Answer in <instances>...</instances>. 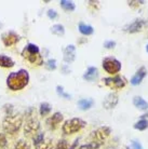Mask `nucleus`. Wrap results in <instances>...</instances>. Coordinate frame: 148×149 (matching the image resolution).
I'll return each instance as SVG.
<instances>
[{
    "mask_svg": "<svg viewBox=\"0 0 148 149\" xmlns=\"http://www.w3.org/2000/svg\"><path fill=\"white\" fill-rule=\"evenodd\" d=\"M35 149H53V144L50 139H45L43 142L35 146Z\"/></svg>",
    "mask_w": 148,
    "mask_h": 149,
    "instance_id": "obj_24",
    "label": "nucleus"
},
{
    "mask_svg": "<svg viewBox=\"0 0 148 149\" xmlns=\"http://www.w3.org/2000/svg\"><path fill=\"white\" fill-rule=\"evenodd\" d=\"M45 66L48 70H54V69H56V61L55 60H49L48 62L45 64Z\"/></svg>",
    "mask_w": 148,
    "mask_h": 149,
    "instance_id": "obj_29",
    "label": "nucleus"
},
{
    "mask_svg": "<svg viewBox=\"0 0 148 149\" xmlns=\"http://www.w3.org/2000/svg\"><path fill=\"white\" fill-rule=\"evenodd\" d=\"M104 143H97V142H90L89 144L80 146V149H97L103 145Z\"/></svg>",
    "mask_w": 148,
    "mask_h": 149,
    "instance_id": "obj_25",
    "label": "nucleus"
},
{
    "mask_svg": "<svg viewBox=\"0 0 148 149\" xmlns=\"http://www.w3.org/2000/svg\"><path fill=\"white\" fill-rule=\"evenodd\" d=\"M62 71H63V74H69L71 69L67 67L66 65H64V66H62Z\"/></svg>",
    "mask_w": 148,
    "mask_h": 149,
    "instance_id": "obj_37",
    "label": "nucleus"
},
{
    "mask_svg": "<svg viewBox=\"0 0 148 149\" xmlns=\"http://www.w3.org/2000/svg\"><path fill=\"white\" fill-rule=\"evenodd\" d=\"M77 105L79 109H81V110H89L91 107H93L94 101L92 98H81L78 101Z\"/></svg>",
    "mask_w": 148,
    "mask_h": 149,
    "instance_id": "obj_17",
    "label": "nucleus"
},
{
    "mask_svg": "<svg viewBox=\"0 0 148 149\" xmlns=\"http://www.w3.org/2000/svg\"><path fill=\"white\" fill-rule=\"evenodd\" d=\"M146 50H147V52H148V43H147V47H146Z\"/></svg>",
    "mask_w": 148,
    "mask_h": 149,
    "instance_id": "obj_40",
    "label": "nucleus"
},
{
    "mask_svg": "<svg viewBox=\"0 0 148 149\" xmlns=\"http://www.w3.org/2000/svg\"><path fill=\"white\" fill-rule=\"evenodd\" d=\"M133 104L136 108L141 109V110H147L148 109V103L141 96H134Z\"/></svg>",
    "mask_w": 148,
    "mask_h": 149,
    "instance_id": "obj_18",
    "label": "nucleus"
},
{
    "mask_svg": "<svg viewBox=\"0 0 148 149\" xmlns=\"http://www.w3.org/2000/svg\"><path fill=\"white\" fill-rule=\"evenodd\" d=\"M145 118H148V112H147V113H145V115L142 116V119H145Z\"/></svg>",
    "mask_w": 148,
    "mask_h": 149,
    "instance_id": "obj_39",
    "label": "nucleus"
},
{
    "mask_svg": "<svg viewBox=\"0 0 148 149\" xmlns=\"http://www.w3.org/2000/svg\"><path fill=\"white\" fill-rule=\"evenodd\" d=\"M3 149H12V148H8V147H6V148H3Z\"/></svg>",
    "mask_w": 148,
    "mask_h": 149,
    "instance_id": "obj_41",
    "label": "nucleus"
},
{
    "mask_svg": "<svg viewBox=\"0 0 148 149\" xmlns=\"http://www.w3.org/2000/svg\"><path fill=\"white\" fill-rule=\"evenodd\" d=\"M23 125V116L20 113H12L6 116L2 120V129L6 134L14 136L19 133Z\"/></svg>",
    "mask_w": 148,
    "mask_h": 149,
    "instance_id": "obj_3",
    "label": "nucleus"
},
{
    "mask_svg": "<svg viewBox=\"0 0 148 149\" xmlns=\"http://www.w3.org/2000/svg\"><path fill=\"white\" fill-rule=\"evenodd\" d=\"M79 141H80V138H79V137L76 138V139H75V142L73 143V145L69 146V147H68V149H76V147H77L78 144H79Z\"/></svg>",
    "mask_w": 148,
    "mask_h": 149,
    "instance_id": "obj_36",
    "label": "nucleus"
},
{
    "mask_svg": "<svg viewBox=\"0 0 148 149\" xmlns=\"http://www.w3.org/2000/svg\"><path fill=\"white\" fill-rule=\"evenodd\" d=\"M78 29L79 31L81 33L82 35H84V36H90V35H92L94 33V29H93L92 26H90V25H87L84 23H79V26H78Z\"/></svg>",
    "mask_w": 148,
    "mask_h": 149,
    "instance_id": "obj_19",
    "label": "nucleus"
},
{
    "mask_svg": "<svg viewBox=\"0 0 148 149\" xmlns=\"http://www.w3.org/2000/svg\"><path fill=\"white\" fill-rule=\"evenodd\" d=\"M147 25V22L145 19H135L134 22H132L131 24H128L124 26L123 30L130 34H134V33H138L141 31L145 26Z\"/></svg>",
    "mask_w": 148,
    "mask_h": 149,
    "instance_id": "obj_9",
    "label": "nucleus"
},
{
    "mask_svg": "<svg viewBox=\"0 0 148 149\" xmlns=\"http://www.w3.org/2000/svg\"><path fill=\"white\" fill-rule=\"evenodd\" d=\"M85 125H87V122L84 120L80 119V118H73V119H69L64 122L62 131H63V133L67 135L74 134V133H77L80 130H82Z\"/></svg>",
    "mask_w": 148,
    "mask_h": 149,
    "instance_id": "obj_5",
    "label": "nucleus"
},
{
    "mask_svg": "<svg viewBox=\"0 0 148 149\" xmlns=\"http://www.w3.org/2000/svg\"><path fill=\"white\" fill-rule=\"evenodd\" d=\"M47 14H48V16L51 19H56V17H57V12H56L55 10H52V9L48 10Z\"/></svg>",
    "mask_w": 148,
    "mask_h": 149,
    "instance_id": "obj_34",
    "label": "nucleus"
},
{
    "mask_svg": "<svg viewBox=\"0 0 148 149\" xmlns=\"http://www.w3.org/2000/svg\"><path fill=\"white\" fill-rule=\"evenodd\" d=\"M118 101H119V97H118V94L115 93V92H111L107 95V96L105 97V100L103 102V106L105 109H112L115 108L117 104H118Z\"/></svg>",
    "mask_w": 148,
    "mask_h": 149,
    "instance_id": "obj_12",
    "label": "nucleus"
},
{
    "mask_svg": "<svg viewBox=\"0 0 148 149\" xmlns=\"http://www.w3.org/2000/svg\"><path fill=\"white\" fill-rule=\"evenodd\" d=\"M116 47V41L108 40L104 42V48L105 49H114Z\"/></svg>",
    "mask_w": 148,
    "mask_h": 149,
    "instance_id": "obj_33",
    "label": "nucleus"
},
{
    "mask_svg": "<svg viewBox=\"0 0 148 149\" xmlns=\"http://www.w3.org/2000/svg\"><path fill=\"white\" fill-rule=\"evenodd\" d=\"M146 74H147V69H146L144 66H142L141 68H138V70L136 71V74L131 78V80H130L131 84H132V86H138V84L143 81V79L146 77Z\"/></svg>",
    "mask_w": 148,
    "mask_h": 149,
    "instance_id": "obj_14",
    "label": "nucleus"
},
{
    "mask_svg": "<svg viewBox=\"0 0 148 149\" xmlns=\"http://www.w3.org/2000/svg\"><path fill=\"white\" fill-rule=\"evenodd\" d=\"M23 58L29 62L33 66H41L43 64V56L40 54L39 47L35 43H28L22 51Z\"/></svg>",
    "mask_w": 148,
    "mask_h": 149,
    "instance_id": "obj_4",
    "label": "nucleus"
},
{
    "mask_svg": "<svg viewBox=\"0 0 148 149\" xmlns=\"http://www.w3.org/2000/svg\"><path fill=\"white\" fill-rule=\"evenodd\" d=\"M98 77V70L96 67H89L83 74V79L87 81H94Z\"/></svg>",
    "mask_w": 148,
    "mask_h": 149,
    "instance_id": "obj_15",
    "label": "nucleus"
},
{
    "mask_svg": "<svg viewBox=\"0 0 148 149\" xmlns=\"http://www.w3.org/2000/svg\"><path fill=\"white\" fill-rule=\"evenodd\" d=\"M8 146V139L4 133H0V148L3 149Z\"/></svg>",
    "mask_w": 148,
    "mask_h": 149,
    "instance_id": "obj_31",
    "label": "nucleus"
},
{
    "mask_svg": "<svg viewBox=\"0 0 148 149\" xmlns=\"http://www.w3.org/2000/svg\"><path fill=\"white\" fill-rule=\"evenodd\" d=\"M148 127V120L147 119H141L138 120L135 124H134V129L138 131H144Z\"/></svg>",
    "mask_w": 148,
    "mask_h": 149,
    "instance_id": "obj_23",
    "label": "nucleus"
},
{
    "mask_svg": "<svg viewBox=\"0 0 148 149\" xmlns=\"http://www.w3.org/2000/svg\"><path fill=\"white\" fill-rule=\"evenodd\" d=\"M111 129L109 127H101L96 129L95 131H93L91 135H90V139L91 142H97V143H104V141L110 135Z\"/></svg>",
    "mask_w": 148,
    "mask_h": 149,
    "instance_id": "obj_8",
    "label": "nucleus"
},
{
    "mask_svg": "<svg viewBox=\"0 0 148 149\" xmlns=\"http://www.w3.org/2000/svg\"><path fill=\"white\" fill-rule=\"evenodd\" d=\"M14 149H30V144L27 142V141L20 139V141H17V143L15 144Z\"/></svg>",
    "mask_w": 148,
    "mask_h": 149,
    "instance_id": "obj_26",
    "label": "nucleus"
},
{
    "mask_svg": "<svg viewBox=\"0 0 148 149\" xmlns=\"http://www.w3.org/2000/svg\"><path fill=\"white\" fill-rule=\"evenodd\" d=\"M64 62L67 64L73 63L76 60V47L74 45H67L66 48L64 49Z\"/></svg>",
    "mask_w": 148,
    "mask_h": 149,
    "instance_id": "obj_13",
    "label": "nucleus"
},
{
    "mask_svg": "<svg viewBox=\"0 0 148 149\" xmlns=\"http://www.w3.org/2000/svg\"><path fill=\"white\" fill-rule=\"evenodd\" d=\"M20 39H21L20 36L14 31H7V33H3L1 36V40L3 42L4 47L15 45L20 41Z\"/></svg>",
    "mask_w": 148,
    "mask_h": 149,
    "instance_id": "obj_10",
    "label": "nucleus"
},
{
    "mask_svg": "<svg viewBox=\"0 0 148 149\" xmlns=\"http://www.w3.org/2000/svg\"><path fill=\"white\" fill-rule=\"evenodd\" d=\"M15 65L14 61L10 56H7L4 54H0V67L2 68H12Z\"/></svg>",
    "mask_w": 148,
    "mask_h": 149,
    "instance_id": "obj_16",
    "label": "nucleus"
},
{
    "mask_svg": "<svg viewBox=\"0 0 148 149\" xmlns=\"http://www.w3.org/2000/svg\"><path fill=\"white\" fill-rule=\"evenodd\" d=\"M103 83L111 90H121L126 86V79L122 76L107 77L103 79Z\"/></svg>",
    "mask_w": 148,
    "mask_h": 149,
    "instance_id": "obj_7",
    "label": "nucleus"
},
{
    "mask_svg": "<svg viewBox=\"0 0 148 149\" xmlns=\"http://www.w3.org/2000/svg\"><path fill=\"white\" fill-rule=\"evenodd\" d=\"M29 83V74L26 69L13 71L7 77V86L13 92L21 91Z\"/></svg>",
    "mask_w": 148,
    "mask_h": 149,
    "instance_id": "obj_2",
    "label": "nucleus"
},
{
    "mask_svg": "<svg viewBox=\"0 0 148 149\" xmlns=\"http://www.w3.org/2000/svg\"><path fill=\"white\" fill-rule=\"evenodd\" d=\"M132 148L133 149H144L141 143L138 142V141H135V139L132 141Z\"/></svg>",
    "mask_w": 148,
    "mask_h": 149,
    "instance_id": "obj_35",
    "label": "nucleus"
},
{
    "mask_svg": "<svg viewBox=\"0 0 148 149\" xmlns=\"http://www.w3.org/2000/svg\"><path fill=\"white\" fill-rule=\"evenodd\" d=\"M24 136L33 138L40 131V122L37 118V110L34 107L27 108L24 112Z\"/></svg>",
    "mask_w": 148,
    "mask_h": 149,
    "instance_id": "obj_1",
    "label": "nucleus"
},
{
    "mask_svg": "<svg viewBox=\"0 0 148 149\" xmlns=\"http://www.w3.org/2000/svg\"><path fill=\"white\" fill-rule=\"evenodd\" d=\"M56 92H57V94L59 95H61L62 97H64V98H66V100H71V94L66 93L65 91H64V88L62 86H56Z\"/></svg>",
    "mask_w": 148,
    "mask_h": 149,
    "instance_id": "obj_28",
    "label": "nucleus"
},
{
    "mask_svg": "<svg viewBox=\"0 0 148 149\" xmlns=\"http://www.w3.org/2000/svg\"><path fill=\"white\" fill-rule=\"evenodd\" d=\"M55 149H68V142L66 139H61L56 144Z\"/></svg>",
    "mask_w": 148,
    "mask_h": 149,
    "instance_id": "obj_30",
    "label": "nucleus"
},
{
    "mask_svg": "<svg viewBox=\"0 0 148 149\" xmlns=\"http://www.w3.org/2000/svg\"><path fill=\"white\" fill-rule=\"evenodd\" d=\"M3 109H4V111H6V116L12 115V113H13V105L6 104L3 106Z\"/></svg>",
    "mask_w": 148,
    "mask_h": 149,
    "instance_id": "obj_32",
    "label": "nucleus"
},
{
    "mask_svg": "<svg viewBox=\"0 0 148 149\" xmlns=\"http://www.w3.org/2000/svg\"><path fill=\"white\" fill-rule=\"evenodd\" d=\"M122 65L117 58L112 57V56H108L105 57L103 60V68L109 74H116L121 70Z\"/></svg>",
    "mask_w": 148,
    "mask_h": 149,
    "instance_id": "obj_6",
    "label": "nucleus"
},
{
    "mask_svg": "<svg viewBox=\"0 0 148 149\" xmlns=\"http://www.w3.org/2000/svg\"><path fill=\"white\" fill-rule=\"evenodd\" d=\"M87 41H88V39L85 38V39H81V40H79L78 42H79V43H83V42H87Z\"/></svg>",
    "mask_w": 148,
    "mask_h": 149,
    "instance_id": "obj_38",
    "label": "nucleus"
},
{
    "mask_svg": "<svg viewBox=\"0 0 148 149\" xmlns=\"http://www.w3.org/2000/svg\"><path fill=\"white\" fill-rule=\"evenodd\" d=\"M52 111V106L49 103L45 102V103H41L40 107H39V113L41 117H47L51 113Z\"/></svg>",
    "mask_w": 148,
    "mask_h": 149,
    "instance_id": "obj_20",
    "label": "nucleus"
},
{
    "mask_svg": "<svg viewBox=\"0 0 148 149\" xmlns=\"http://www.w3.org/2000/svg\"><path fill=\"white\" fill-rule=\"evenodd\" d=\"M63 120H64V116L62 115L61 112H55V113H53L50 118L47 119L45 124H47V127H48L50 130H55L56 127L62 123Z\"/></svg>",
    "mask_w": 148,
    "mask_h": 149,
    "instance_id": "obj_11",
    "label": "nucleus"
},
{
    "mask_svg": "<svg viewBox=\"0 0 148 149\" xmlns=\"http://www.w3.org/2000/svg\"><path fill=\"white\" fill-rule=\"evenodd\" d=\"M59 3H61V7L67 12H73V11H75V9H76L75 3L73 1H69V0H61Z\"/></svg>",
    "mask_w": 148,
    "mask_h": 149,
    "instance_id": "obj_21",
    "label": "nucleus"
},
{
    "mask_svg": "<svg viewBox=\"0 0 148 149\" xmlns=\"http://www.w3.org/2000/svg\"><path fill=\"white\" fill-rule=\"evenodd\" d=\"M43 141H45V133H43V132H40V131L33 137V143L35 146L38 145V144H40V143L43 142Z\"/></svg>",
    "mask_w": 148,
    "mask_h": 149,
    "instance_id": "obj_27",
    "label": "nucleus"
},
{
    "mask_svg": "<svg viewBox=\"0 0 148 149\" xmlns=\"http://www.w3.org/2000/svg\"><path fill=\"white\" fill-rule=\"evenodd\" d=\"M51 31L52 34L56 35V36H63L65 34V27L62 24H55V25L52 26Z\"/></svg>",
    "mask_w": 148,
    "mask_h": 149,
    "instance_id": "obj_22",
    "label": "nucleus"
}]
</instances>
